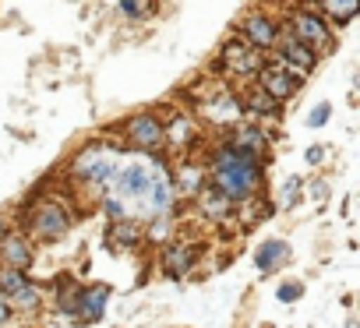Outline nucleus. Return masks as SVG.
Wrapping results in <instances>:
<instances>
[{
	"instance_id": "f257e3e1",
	"label": "nucleus",
	"mask_w": 360,
	"mask_h": 328,
	"mask_svg": "<svg viewBox=\"0 0 360 328\" xmlns=\"http://www.w3.org/2000/svg\"><path fill=\"white\" fill-rule=\"evenodd\" d=\"M265 166H269V159H258V155H251L223 138L212 148L205 170H209V184H216L219 191H226L240 205V202L265 191Z\"/></svg>"
},
{
	"instance_id": "f03ea898",
	"label": "nucleus",
	"mask_w": 360,
	"mask_h": 328,
	"mask_svg": "<svg viewBox=\"0 0 360 328\" xmlns=\"http://www.w3.org/2000/svg\"><path fill=\"white\" fill-rule=\"evenodd\" d=\"M120 159H124V152H120L117 145L92 141V145H85V148L71 159V177H75L78 184H89V188L103 191V188H110V181H113V173H117V166H120Z\"/></svg>"
},
{
	"instance_id": "7ed1b4c3",
	"label": "nucleus",
	"mask_w": 360,
	"mask_h": 328,
	"mask_svg": "<svg viewBox=\"0 0 360 328\" xmlns=\"http://www.w3.org/2000/svg\"><path fill=\"white\" fill-rule=\"evenodd\" d=\"M71 223H75V212L60 198H43V202L29 198L25 202V237L29 240H46V244L60 240V237H68Z\"/></svg>"
},
{
	"instance_id": "20e7f679",
	"label": "nucleus",
	"mask_w": 360,
	"mask_h": 328,
	"mask_svg": "<svg viewBox=\"0 0 360 328\" xmlns=\"http://www.w3.org/2000/svg\"><path fill=\"white\" fill-rule=\"evenodd\" d=\"M195 113L205 117L209 124L216 127H233L237 120H244V106H240V96L226 85V81H205L202 88H195Z\"/></svg>"
},
{
	"instance_id": "39448f33",
	"label": "nucleus",
	"mask_w": 360,
	"mask_h": 328,
	"mask_svg": "<svg viewBox=\"0 0 360 328\" xmlns=\"http://www.w3.org/2000/svg\"><path fill=\"white\" fill-rule=\"evenodd\" d=\"M286 32H293L300 43H307L311 50H328L332 46V25L328 18L311 4V0H300V4H290L286 8Z\"/></svg>"
},
{
	"instance_id": "423d86ee",
	"label": "nucleus",
	"mask_w": 360,
	"mask_h": 328,
	"mask_svg": "<svg viewBox=\"0 0 360 328\" xmlns=\"http://www.w3.org/2000/svg\"><path fill=\"white\" fill-rule=\"evenodd\" d=\"M262 67H265V53L248 46L240 36L223 43V50H219V71L223 74H230V78H255Z\"/></svg>"
},
{
	"instance_id": "0eeeda50",
	"label": "nucleus",
	"mask_w": 360,
	"mask_h": 328,
	"mask_svg": "<svg viewBox=\"0 0 360 328\" xmlns=\"http://www.w3.org/2000/svg\"><path fill=\"white\" fill-rule=\"evenodd\" d=\"M279 32H283V22L279 18H272L269 11H248L240 22H237V36L248 43V46H255V50H276V43H279Z\"/></svg>"
},
{
	"instance_id": "6e6552de",
	"label": "nucleus",
	"mask_w": 360,
	"mask_h": 328,
	"mask_svg": "<svg viewBox=\"0 0 360 328\" xmlns=\"http://www.w3.org/2000/svg\"><path fill=\"white\" fill-rule=\"evenodd\" d=\"M124 145L134 152H162V120L152 110H141L124 120Z\"/></svg>"
},
{
	"instance_id": "1a4fd4ad",
	"label": "nucleus",
	"mask_w": 360,
	"mask_h": 328,
	"mask_svg": "<svg viewBox=\"0 0 360 328\" xmlns=\"http://www.w3.org/2000/svg\"><path fill=\"white\" fill-rule=\"evenodd\" d=\"M272 64H279V67H290V71H297L300 78H307L314 67H318V50H311L307 43H300L293 32H279V43H276V57H272Z\"/></svg>"
},
{
	"instance_id": "9d476101",
	"label": "nucleus",
	"mask_w": 360,
	"mask_h": 328,
	"mask_svg": "<svg viewBox=\"0 0 360 328\" xmlns=\"http://www.w3.org/2000/svg\"><path fill=\"white\" fill-rule=\"evenodd\" d=\"M255 85H258V88H265L272 99H279V103L286 106V103H290V99H297V92L304 88V78H300L297 71H290V67H279V64L265 60V67L255 74Z\"/></svg>"
},
{
	"instance_id": "9b49d317",
	"label": "nucleus",
	"mask_w": 360,
	"mask_h": 328,
	"mask_svg": "<svg viewBox=\"0 0 360 328\" xmlns=\"http://www.w3.org/2000/svg\"><path fill=\"white\" fill-rule=\"evenodd\" d=\"M195 265H198V244H191V240H166V247L159 254V268H162L166 279H176V282L188 279Z\"/></svg>"
},
{
	"instance_id": "f8f14e48",
	"label": "nucleus",
	"mask_w": 360,
	"mask_h": 328,
	"mask_svg": "<svg viewBox=\"0 0 360 328\" xmlns=\"http://www.w3.org/2000/svg\"><path fill=\"white\" fill-rule=\"evenodd\" d=\"M226 141H233L237 148H244V152H251V155H258V159H269V152H272V134H269V127H262V120H237L233 127H226Z\"/></svg>"
},
{
	"instance_id": "ddd939ff",
	"label": "nucleus",
	"mask_w": 360,
	"mask_h": 328,
	"mask_svg": "<svg viewBox=\"0 0 360 328\" xmlns=\"http://www.w3.org/2000/svg\"><path fill=\"white\" fill-rule=\"evenodd\" d=\"M198 141V124L191 110H176L169 117H162V148L173 152H188Z\"/></svg>"
},
{
	"instance_id": "4468645a",
	"label": "nucleus",
	"mask_w": 360,
	"mask_h": 328,
	"mask_svg": "<svg viewBox=\"0 0 360 328\" xmlns=\"http://www.w3.org/2000/svg\"><path fill=\"white\" fill-rule=\"evenodd\" d=\"M191 202H195L198 216H202V219H209V223H230V219H233V212H237V202H233L226 191H219L216 184H205Z\"/></svg>"
},
{
	"instance_id": "2eb2a0df",
	"label": "nucleus",
	"mask_w": 360,
	"mask_h": 328,
	"mask_svg": "<svg viewBox=\"0 0 360 328\" xmlns=\"http://www.w3.org/2000/svg\"><path fill=\"white\" fill-rule=\"evenodd\" d=\"M240 106H244V117L248 120H279L283 117V103L272 99L265 88L251 85V88H240Z\"/></svg>"
},
{
	"instance_id": "dca6fc26",
	"label": "nucleus",
	"mask_w": 360,
	"mask_h": 328,
	"mask_svg": "<svg viewBox=\"0 0 360 328\" xmlns=\"http://www.w3.org/2000/svg\"><path fill=\"white\" fill-rule=\"evenodd\" d=\"M110 286L106 282H92V286H82V293H78V310H75V317L82 321V324H92V321H99L103 314H106V303H110Z\"/></svg>"
},
{
	"instance_id": "f3484780",
	"label": "nucleus",
	"mask_w": 360,
	"mask_h": 328,
	"mask_svg": "<svg viewBox=\"0 0 360 328\" xmlns=\"http://www.w3.org/2000/svg\"><path fill=\"white\" fill-rule=\"evenodd\" d=\"M32 240L22 233V230H11L4 240H0V265H8V268H22L29 272L32 268Z\"/></svg>"
},
{
	"instance_id": "a211bd4d",
	"label": "nucleus",
	"mask_w": 360,
	"mask_h": 328,
	"mask_svg": "<svg viewBox=\"0 0 360 328\" xmlns=\"http://www.w3.org/2000/svg\"><path fill=\"white\" fill-rule=\"evenodd\" d=\"M169 184H173L176 198H195V195L209 184V170H205V162H184V166L169 170Z\"/></svg>"
},
{
	"instance_id": "6ab92c4d",
	"label": "nucleus",
	"mask_w": 360,
	"mask_h": 328,
	"mask_svg": "<svg viewBox=\"0 0 360 328\" xmlns=\"http://www.w3.org/2000/svg\"><path fill=\"white\" fill-rule=\"evenodd\" d=\"M286 261H290V244H286V240H279V237L265 240V244L255 251V268H258L262 275L276 272V268H279V265H286Z\"/></svg>"
},
{
	"instance_id": "aec40b11",
	"label": "nucleus",
	"mask_w": 360,
	"mask_h": 328,
	"mask_svg": "<svg viewBox=\"0 0 360 328\" xmlns=\"http://www.w3.org/2000/svg\"><path fill=\"white\" fill-rule=\"evenodd\" d=\"M106 237H110V244H113L117 251H131V247H138V244L145 240L141 223H138V219H131V216H127V219H117V223L110 226V233H106Z\"/></svg>"
},
{
	"instance_id": "412c9836",
	"label": "nucleus",
	"mask_w": 360,
	"mask_h": 328,
	"mask_svg": "<svg viewBox=\"0 0 360 328\" xmlns=\"http://www.w3.org/2000/svg\"><path fill=\"white\" fill-rule=\"evenodd\" d=\"M311 4H314L325 18H332L335 25L353 22V15L360 11V0H311Z\"/></svg>"
},
{
	"instance_id": "4be33fe9",
	"label": "nucleus",
	"mask_w": 360,
	"mask_h": 328,
	"mask_svg": "<svg viewBox=\"0 0 360 328\" xmlns=\"http://www.w3.org/2000/svg\"><path fill=\"white\" fill-rule=\"evenodd\" d=\"M8 303H11V310H15V314H18V310H22V314H36V310L43 307V293H39V286L25 282L18 293H11V296H8Z\"/></svg>"
},
{
	"instance_id": "5701e85b",
	"label": "nucleus",
	"mask_w": 360,
	"mask_h": 328,
	"mask_svg": "<svg viewBox=\"0 0 360 328\" xmlns=\"http://www.w3.org/2000/svg\"><path fill=\"white\" fill-rule=\"evenodd\" d=\"M78 293H82V286L71 279V275H64L60 279V286H57V310L64 314V317H75V310H78Z\"/></svg>"
},
{
	"instance_id": "b1692460",
	"label": "nucleus",
	"mask_w": 360,
	"mask_h": 328,
	"mask_svg": "<svg viewBox=\"0 0 360 328\" xmlns=\"http://www.w3.org/2000/svg\"><path fill=\"white\" fill-rule=\"evenodd\" d=\"M141 233L148 244H166L173 237V216H148V223H141Z\"/></svg>"
},
{
	"instance_id": "393cba45",
	"label": "nucleus",
	"mask_w": 360,
	"mask_h": 328,
	"mask_svg": "<svg viewBox=\"0 0 360 328\" xmlns=\"http://www.w3.org/2000/svg\"><path fill=\"white\" fill-rule=\"evenodd\" d=\"M25 282H29V275H25L22 268H8V265H0V293H4V296L18 293Z\"/></svg>"
},
{
	"instance_id": "a878e982",
	"label": "nucleus",
	"mask_w": 360,
	"mask_h": 328,
	"mask_svg": "<svg viewBox=\"0 0 360 328\" xmlns=\"http://www.w3.org/2000/svg\"><path fill=\"white\" fill-rule=\"evenodd\" d=\"M300 191H304V177H290L286 184H283V195H279V209H293L297 202H300Z\"/></svg>"
},
{
	"instance_id": "bb28decb",
	"label": "nucleus",
	"mask_w": 360,
	"mask_h": 328,
	"mask_svg": "<svg viewBox=\"0 0 360 328\" xmlns=\"http://www.w3.org/2000/svg\"><path fill=\"white\" fill-rule=\"evenodd\" d=\"M120 15L124 18H134V22H141V18H148V15H155V8L148 4H141V0H120Z\"/></svg>"
},
{
	"instance_id": "cd10ccee",
	"label": "nucleus",
	"mask_w": 360,
	"mask_h": 328,
	"mask_svg": "<svg viewBox=\"0 0 360 328\" xmlns=\"http://www.w3.org/2000/svg\"><path fill=\"white\" fill-rule=\"evenodd\" d=\"M304 296V282H297V279H286L279 289H276V300L279 303H297Z\"/></svg>"
},
{
	"instance_id": "c85d7f7f",
	"label": "nucleus",
	"mask_w": 360,
	"mask_h": 328,
	"mask_svg": "<svg viewBox=\"0 0 360 328\" xmlns=\"http://www.w3.org/2000/svg\"><path fill=\"white\" fill-rule=\"evenodd\" d=\"M103 212H106V219H113V223L131 216V212H127V205H124L117 195H106V198H103Z\"/></svg>"
},
{
	"instance_id": "c756f323",
	"label": "nucleus",
	"mask_w": 360,
	"mask_h": 328,
	"mask_svg": "<svg viewBox=\"0 0 360 328\" xmlns=\"http://www.w3.org/2000/svg\"><path fill=\"white\" fill-rule=\"evenodd\" d=\"M332 117V103H318L311 113H307V127H325Z\"/></svg>"
},
{
	"instance_id": "7c9ffc66",
	"label": "nucleus",
	"mask_w": 360,
	"mask_h": 328,
	"mask_svg": "<svg viewBox=\"0 0 360 328\" xmlns=\"http://www.w3.org/2000/svg\"><path fill=\"white\" fill-rule=\"evenodd\" d=\"M11 317H15V310H11V303H8V296L0 293V328H8L11 324Z\"/></svg>"
},
{
	"instance_id": "2f4dec72",
	"label": "nucleus",
	"mask_w": 360,
	"mask_h": 328,
	"mask_svg": "<svg viewBox=\"0 0 360 328\" xmlns=\"http://www.w3.org/2000/svg\"><path fill=\"white\" fill-rule=\"evenodd\" d=\"M304 162H307V166H318V162H325V148H321V145L307 148V152H304Z\"/></svg>"
},
{
	"instance_id": "473e14b6",
	"label": "nucleus",
	"mask_w": 360,
	"mask_h": 328,
	"mask_svg": "<svg viewBox=\"0 0 360 328\" xmlns=\"http://www.w3.org/2000/svg\"><path fill=\"white\" fill-rule=\"evenodd\" d=\"M11 233V223H8V216H0V240H4Z\"/></svg>"
},
{
	"instance_id": "72a5a7b5",
	"label": "nucleus",
	"mask_w": 360,
	"mask_h": 328,
	"mask_svg": "<svg viewBox=\"0 0 360 328\" xmlns=\"http://www.w3.org/2000/svg\"><path fill=\"white\" fill-rule=\"evenodd\" d=\"M68 4H82V0H68Z\"/></svg>"
}]
</instances>
